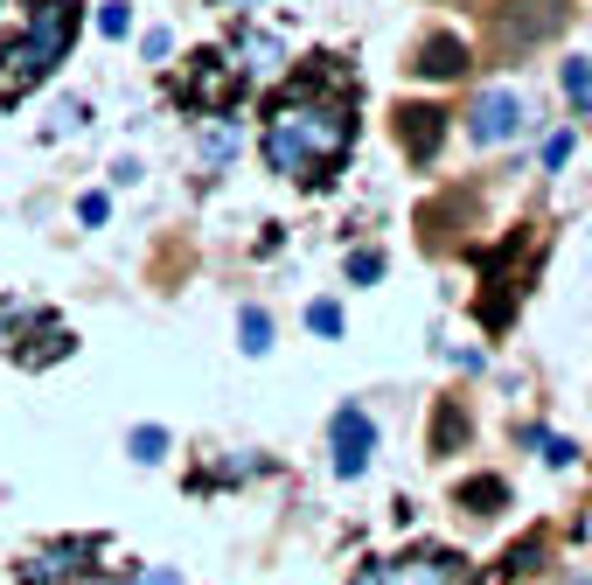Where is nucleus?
Returning a JSON list of instances; mask_svg holds the SVG:
<instances>
[{
  "label": "nucleus",
  "mask_w": 592,
  "mask_h": 585,
  "mask_svg": "<svg viewBox=\"0 0 592 585\" xmlns=\"http://www.w3.org/2000/svg\"><path fill=\"white\" fill-rule=\"evenodd\" d=\"M515 126H523V98L515 91H488L481 105H474V119H467V133L481 140V147H495V140H509Z\"/></svg>",
  "instance_id": "0eeeda50"
},
{
  "label": "nucleus",
  "mask_w": 592,
  "mask_h": 585,
  "mask_svg": "<svg viewBox=\"0 0 592 585\" xmlns=\"http://www.w3.org/2000/svg\"><path fill=\"white\" fill-rule=\"evenodd\" d=\"M28 8H49V0H28Z\"/></svg>",
  "instance_id": "cd10ccee"
},
{
  "label": "nucleus",
  "mask_w": 592,
  "mask_h": 585,
  "mask_svg": "<svg viewBox=\"0 0 592 585\" xmlns=\"http://www.w3.org/2000/svg\"><path fill=\"white\" fill-rule=\"evenodd\" d=\"M370 446H376V425H370V411H335V475L341 481H356L362 467H370Z\"/></svg>",
  "instance_id": "39448f33"
},
{
  "label": "nucleus",
  "mask_w": 592,
  "mask_h": 585,
  "mask_svg": "<svg viewBox=\"0 0 592 585\" xmlns=\"http://www.w3.org/2000/svg\"><path fill=\"white\" fill-rule=\"evenodd\" d=\"M237 335H244V355H265V349H272V320H265L258 307L237 314Z\"/></svg>",
  "instance_id": "f8f14e48"
},
{
  "label": "nucleus",
  "mask_w": 592,
  "mask_h": 585,
  "mask_svg": "<svg viewBox=\"0 0 592 585\" xmlns=\"http://www.w3.org/2000/svg\"><path fill=\"white\" fill-rule=\"evenodd\" d=\"M70 349L78 342L56 314H43L35 300H0V355H14L22 370H43V363H63Z\"/></svg>",
  "instance_id": "f03ea898"
},
{
  "label": "nucleus",
  "mask_w": 592,
  "mask_h": 585,
  "mask_svg": "<svg viewBox=\"0 0 592 585\" xmlns=\"http://www.w3.org/2000/svg\"><path fill=\"white\" fill-rule=\"evenodd\" d=\"M565 154H571V133H558V140L544 147V167H565Z\"/></svg>",
  "instance_id": "5701e85b"
},
{
  "label": "nucleus",
  "mask_w": 592,
  "mask_h": 585,
  "mask_svg": "<svg viewBox=\"0 0 592 585\" xmlns=\"http://www.w3.org/2000/svg\"><path fill=\"white\" fill-rule=\"evenodd\" d=\"M467 8H488V14H502V8H515V0H467Z\"/></svg>",
  "instance_id": "a878e982"
},
{
  "label": "nucleus",
  "mask_w": 592,
  "mask_h": 585,
  "mask_svg": "<svg viewBox=\"0 0 592 585\" xmlns=\"http://www.w3.org/2000/svg\"><path fill=\"white\" fill-rule=\"evenodd\" d=\"M397 140H405V154H411V161H432V154H439V140H446V112H432V105H405V112H397Z\"/></svg>",
  "instance_id": "6e6552de"
},
{
  "label": "nucleus",
  "mask_w": 592,
  "mask_h": 585,
  "mask_svg": "<svg viewBox=\"0 0 592 585\" xmlns=\"http://www.w3.org/2000/svg\"><path fill=\"white\" fill-rule=\"evenodd\" d=\"M537 551H544V537H523V543H515V551L502 558V572H495V578H515V572H530V564H537Z\"/></svg>",
  "instance_id": "2eb2a0df"
},
{
  "label": "nucleus",
  "mask_w": 592,
  "mask_h": 585,
  "mask_svg": "<svg viewBox=\"0 0 592 585\" xmlns=\"http://www.w3.org/2000/svg\"><path fill=\"white\" fill-rule=\"evenodd\" d=\"M446 578H453L446 551H418V558H397V564H370L356 585H446Z\"/></svg>",
  "instance_id": "423d86ee"
},
{
  "label": "nucleus",
  "mask_w": 592,
  "mask_h": 585,
  "mask_svg": "<svg viewBox=\"0 0 592 585\" xmlns=\"http://www.w3.org/2000/svg\"><path fill=\"white\" fill-rule=\"evenodd\" d=\"M217 8H237V0H217Z\"/></svg>",
  "instance_id": "bb28decb"
},
{
  "label": "nucleus",
  "mask_w": 592,
  "mask_h": 585,
  "mask_svg": "<svg viewBox=\"0 0 592 585\" xmlns=\"http://www.w3.org/2000/svg\"><path fill=\"white\" fill-rule=\"evenodd\" d=\"M544 460L550 467H571V440H544Z\"/></svg>",
  "instance_id": "b1692460"
},
{
  "label": "nucleus",
  "mask_w": 592,
  "mask_h": 585,
  "mask_svg": "<svg viewBox=\"0 0 592 585\" xmlns=\"http://www.w3.org/2000/svg\"><path fill=\"white\" fill-rule=\"evenodd\" d=\"M140 49H147V63H161V56L175 49V35H167V28H147V35H140Z\"/></svg>",
  "instance_id": "aec40b11"
},
{
  "label": "nucleus",
  "mask_w": 592,
  "mask_h": 585,
  "mask_svg": "<svg viewBox=\"0 0 592 585\" xmlns=\"http://www.w3.org/2000/svg\"><path fill=\"white\" fill-rule=\"evenodd\" d=\"M307 328H314V335H341V307H335V300H314V307H307Z\"/></svg>",
  "instance_id": "dca6fc26"
},
{
  "label": "nucleus",
  "mask_w": 592,
  "mask_h": 585,
  "mask_svg": "<svg viewBox=\"0 0 592 585\" xmlns=\"http://www.w3.org/2000/svg\"><path fill=\"white\" fill-rule=\"evenodd\" d=\"M78 217H84V223H105V217H112V202H105V196H84V202H78Z\"/></svg>",
  "instance_id": "4be33fe9"
},
{
  "label": "nucleus",
  "mask_w": 592,
  "mask_h": 585,
  "mask_svg": "<svg viewBox=\"0 0 592 585\" xmlns=\"http://www.w3.org/2000/svg\"><path fill=\"white\" fill-rule=\"evenodd\" d=\"M461 440H467V411H461V405L446 398V405L432 411V453H453Z\"/></svg>",
  "instance_id": "9b49d317"
},
{
  "label": "nucleus",
  "mask_w": 592,
  "mask_h": 585,
  "mask_svg": "<svg viewBox=\"0 0 592 585\" xmlns=\"http://www.w3.org/2000/svg\"><path fill=\"white\" fill-rule=\"evenodd\" d=\"M244 56H252V70H272L279 63V43H272V35H244Z\"/></svg>",
  "instance_id": "f3484780"
},
{
  "label": "nucleus",
  "mask_w": 592,
  "mask_h": 585,
  "mask_svg": "<svg viewBox=\"0 0 592 585\" xmlns=\"http://www.w3.org/2000/svg\"><path fill=\"white\" fill-rule=\"evenodd\" d=\"M78 126H84V105L78 98H63V105L49 112V133H78Z\"/></svg>",
  "instance_id": "a211bd4d"
},
{
  "label": "nucleus",
  "mask_w": 592,
  "mask_h": 585,
  "mask_svg": "<svg viewBox=\"0 0 592 585\" xmlns=\"http://www.w3.org/2000/svg\"><path fill=\"white\" fill-rule=\"evenodd\" d=\"M237 91H244L237 63L217 56V49H202L196 63H188V78H182V105L188 112H223V105H237Z\"/></svg>",
  "instance_id": "20e7f679"
},
{
  "label": "nucleus",
  "mask_w": 592,
  "mask_h": 585,
  "mask_svg": "<svg viewBox=\"0 0 592 585\" xmlns=\"http://www.w3.org/2000/svg\"><path fill=\"white\" fill-rule=\"evenodd\" d=\"M335 84V70H300V84L286 91V98L272 105V119H265V161L279 167V175L293 182H328L341 154H349L356 140V119L341 98H321V91Z\"/></svg>",
  "instance_id": "f257e3e1"
},
{
  "label": "nucleus",
  "mask_w": 592,
  "mask_h": 585,
  "mask_svg": "<svg viewBox=\"0 0 592 585\" xmlns=\"http://www.w3.org/2000/svg\"><path fill=\"white\" fill-rule=\"evenodd\" d=\"M22 585H98V537L43 543V551L22 564Z\"/></svg>",
  "instance_id": "7ed1b4c3"
},
{
  "label": "nucleus",
  "mask_w": 592,
  "mask_h": 585,
  "mask_svg": "<svg viewBox=\"0 0 592 585\" xmlns=\"http://www.w3.org/2000/svg\"><path fill=\"white\" fill-rule=\"evenodd\" d=\"M376 272H384V258H376V251H356V258H349V279H362V286H370Z\"/></svg>",
  "instance_id": "412c9836"
},
{
  "label": "nucleus",
  "mask_w": 592,
  "mask_h": 585,
  "mask_svg": "<svg viewBox=\"0 0 592 585\" xmlns=\"http://www.w3.org/2000/svg\"><path fill=\"white\" fill-rule=\"evenodd\" d=\"M565 98L579 105V112H592V63H579V56L565 63Z\"/></svg>",
  "instance_id": "ddd939ff"
},
{
  "label": "nucleus",
  "mask_w": 592,
  "mask_h": 585,
  "mask_svg": "<svg viewBox=\"0 0 592 585\" xmlns=\"http://www.w3.org/2000/svg\"><path fill=\"white\" fill-rule=\"evenodd\" d=\"M132 585H182V578H175V572H140Z\"/></svg>",
  "instance_id": "393cba45"
},
{
  "label": "nucleus",
  "mask_w": 592,
  "mask_h": 585,
  "mask_svg": "<svg viewBox=\"0 0 592 585\" xmlns=\"http://www.w3.org/2000/svg\"><path fill=\"white\" fill-rule=\"evenodd\" d=\"M461 70H467V43H461V35H432V43L418 49V78L446 84V78H461Z\"/></svg>",
  "instance_id": "1a4fd4ad"
},
{
  "label": "nucleus",
  "mask_w": 592,
  "mask_h": 585,
  "mask_svg": "<svg viewBox=\"0 0 592 585\" xmlns=\"http://www.w3.org/2000/svg\"><path fill=\"white\" fill-rule=\"evenodd\" d=\"M461 508H474V516H495V508L509 502V488L495 481V475H474V481H461V495H453Z\"/></svg>",
  "instance_id": "9d476101"
},
{
  "label": "nucleus",
  "mask_w": 592,
  "mask_h": 585,
  "mask_svg": "<svg viewBox=\"0 0 592 585\" xmlns=\"http://www.w3.org/2000/svg\"><path fill=\"white\" fill-rule=\"evenodd\" d=\"M98 28H105V35H126V28H132V14H126V0H112V8H98Z\"/></svg>",
  "instance_id": "6ab92c4d"
},
{
  "label": "nucleus",
  "mask_w": 592,
  "mask_h": 585,
  "mask_svg": "<svg viewBox=\"0 0 592 585\" xmlns=\"http://www.w3.org/2000/svg\"><path fill=\"white\" fill-rule=\"evenodd\" d=\"M126 446H132V460H140V467H154L161 453H167V432H161V425H140V432H132Z\"/></svg>",
  "instance_id": "4468645a"
}]
</instances>
